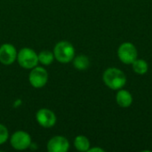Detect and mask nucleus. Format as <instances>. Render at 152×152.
Wrapping results in <instances>:
<instances>
[{"label":"nucleus","mask_w":152,"mask_h":152,"mask_svg":"<svg viewBox=\"0 0 152 152\" xmlns=\"http://www.w3.org/2000/svg\"><path fill=\"white\" fill-rule=\"evenodd\" d=\"M8 136H9V134H8L7 128L4 125L0 124V144L4 143L7 141Z\"/></svg>","instance_id":"2eb2a0df"},{"label":"nucleus","mask_w":152,"mask_h":152,"mask_svg":"<svg viewBox=\"0 0 152 152\" xmlns=\"http://www.w3.org/2000/svg\"><path fill=\"white\" fill-rule=\"evenodd\" d=\"M54 60V54L53 53H51L50 51H42L38 54V61L44 65H50Z\"/></svg>","instance_id":"4468645a"},{"label":"nucleus","mask_w":152,"mask_h":152,"mask_svg":"<svg viewBox=\"0 0 152 152\" xmlns=\"http://www.w3.org/2000/svg\"><path fill=\"white\" fill-rule=\"evenodd\" d=\"M116 102L118 106L122 108H128L133 103V95L129 91L121 88L118 90L116 94Z\"/></svg>","instance_id":"9d476101"},{"label":"nucleus","mask_w":152,"mask_h":152,"mask_svg":"<svg viewBox=\"0 0 152 152\" xmlns=\"http://www.w3.org/2000/svg\"><path fill=\"white\" fill-rule=\"evenodd\" d=\"M54 58L61 63H68L75 57V48L68 41H61L56 44L53 49Z\"/></svg>","instance_id":"f03ea898"},{"label":"nucleus","mask_w":152,"mask_h":152,"mask_svg":"<svg viewBox=\"0 0 152 152\" xmlns=\"http://www.w3.org/2000/svg\"><path fill=\"white\" fill-rule=\"evenodd\" d=\"M132 68L134 73L137 75H144L148 72L149 69V65L146 61L142 59H136L133 63H132Z\"/></svg>","instance_id":"9b49d317"},{"label":"nucleus","mask_w":152,"mask_h":152,"mask_svg":"<svg viewBox=\"0 0 152 152\" xmlns=\"http://www.w3.org/2000/svg\"><path fill=\"white\" fill-rule=\"evenodd\" d=\"M74 146L78 151H88L90 149V142L87 137L84 135H78L74 140Z\"/></svg>","instance_id":"f8f14e48"},{"label":"nucleus","mask_w":152,"mask_h":152,"mask_svg":"<svg viewBox=\"0 0 152 152\" xmlns=\"http://www.w3.org/2000/svg\"><path fill=\"white\" fill-rule=\"evenodd\" d=\"M30 85L35 88H41L45 86L48 81V73L46 69L41 67H35L32 69L28 76Z\"/></svg>","instance_id":"39448f33"},{"label":"nucleus","mask_w":152,"mask_h":152,"mask_svg":"<svg viewBox=\"0 0 152 152\" xmlns=\"http://www.w3.org/2000/svg\"><path fill=\"white\" fill-rule=\"evenodd\" d=\"M105 151L102 148H99V147H94V148H92V149H89L88 152H104Z\"/></svg>","instance_id":"dca6fc26"},{"label":"nucleus","mask_w":152,"mask_h":152,"mask_svg":"<svg viewBox=\"0 0 152 152\" xmlns=\"http://www.w3.org/2000/svg\"><path fill=\"white\" fill-rule=\"evenodd\" d=\"M69 149V142L63 136H54L47 142L49 152H67Z\"/></svg>","instance_id":"1a4fd4ad"},{"label":"nucleus","mask_w":152,"mask_h":152,"mask_svg":"<svg viewBox=\"0 0 152 152\" xmlns=\"http://www.w3.org/2000/svg\"><path fill=\"white\" fill-rule=\"evenodd\" d=\"M102 80L109 88L117 91L123 88L126 84V74L118 68L107 69L102 75Z\"/></svg>","instance_id":"f257e3e1"},{"label":"nucleus","mask_w":152,"mask_h":152,"mask_svg":"<svg viewBox=\"0 0 152 152\" xmlns=\"http://www.w3.org/2000/svg\"><path fill=\"white\" fill-rule=\"evenodd\" d=\"M118 57L123 63L132 64L138 58V51L134 44L125 42L118 49Z\"/></svg>","instance_id":"7ed1b4c3"},{"label":"nucleus","mask_w":152,"mask_h":152,"mask_svg":"<svg viewBox=\"0 0 152 152\" xmlns=\"http://www.w3.org/2000/svg\"><path fill=\"white\" fill-rule=\"evenodd\" d=\"M36 118L37 123L45 128L52 127L56 123L55 114L48 109H40L36 114Z\"/></svg>","instance_id":"0eeeda50"},{"label":"nucleus","mask_w":152,"mask_h":152,"mask_svg":"<svg viewBox=\"0 0 152 152\" xmlns=\"http://www.w3.org/2000/svg\"><path fill=\"white\" fill-rule=\"evenodd\" d=\"M73 65L78 70H85L88 69L90 65V61L87 56L86 55H78L74 57L73 59Z\"/></svg>","instance_id":"ddd939ff"},{"label":"nucleus","mask_w":152,"mask_h":152,"mask_svg":"<svg viewBox=\"0 0 152 152\" xmlns=\"http://www.w3.org/2000/svg\"><path fill=\"white\" fill-rule=\"evenodd\" d=\"M17 60L19 64L24 69H33L35 68L38 61V55L36 52L30 48H22L17 53Z\"/></svg>","instance_id":"20e7f679"},{"label":"nucleus","mask_w":152,"mask_h":152,"mask_svg":"<svg viewBox=\"0 0 152 152\" xmlns=\"http://www.w3.org/2000/svg\"><path fill=\"white\" fill-rule=\"evenodd\" d=\"M11 145L17 151H24L31 145L30 135L24 131H17L11 137Z\"/></svg>","instance_id":"423d86ee"},{"label":"nucleus","mask_w":152,"mask_h":152,"mask_svg":"<svg viewBox=\"0 0 152 152\" xmlns=\"http://www.w3.org/2000/svg\"><path fill=\"white\" fill-rule=\"evenodd\" d=\"M17 58V51L12 44H4L0 47V62L11 65Z\"/></svg>","instance_id":"6e6552de"}]
</instances>
